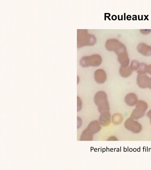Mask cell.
Returning <instances> with one entry per match:
<instances>
[{
	"label": "cell",
	"instance_id": "52a82bcc",
	"mask_svg": "<svg viewBox=\"0 0 151 170\" xmlns=\"http://www.w3.org/2000/svg\"><path fill=\"white\" fill-rule=\"evenodd\" d=\"M138 50L139 53L145 56L151 55V48L145 45V47H138Z\"/></svg>",
	"mask_w": 151,
	"mask_h": 170
},
{
	"label": "cell",
	"instance_id": "ba28073f",
	"mask_svg": "<svg viewBox=\"0 0 151 170\" xmlns=\"http://www.w3.org/2000/svg\"><path fill=\"white\" fill-rule=\"evenodd\" d=\"M147 105L144 101H139L136 105L137 109L141 111H145L147 108Z\"/></svg>",
	"mask_w": 151,
	"mask_h": 170
},
{
	"label": "cell",
	"instance_id": "8992f818",
	"mask_svg": "<svg viewBox=\"0 0 151 170\" xmlns=\"http://www.w3.org/2000/svg\"><path fill=\"white\" fill-rule=\"evenodd\" d=\"M133 70L130 66L126 67H121L119 69V74L121 77L127 78L132 74Z\"/></svg>",
	"mask_w": 151,
	"mask_h": 170
},
{
	"label": "cell",
	"instance_id": "277c9868",
	"mask_svg": "<svg viewBox=\"0 0 151 170\" xmlns=\"http://www.w3.org/2000/svg\"><path fill=\"white\" fill-rule=\"evenodd\" d=\"M94 79L98 84H101L104 83L107 80V75L106 72L102 69H98L96 70L93 74Z\"/></svg>",
	"mask_w": 151,
	"mask_h": 170
},
{
	"label": "cell",
	"instance_id": "7a4b0ae2",
	"mask_svg": "<svg viewBox=\"0 0 151 170\" xmlns=\"http://www.w3.org/2000/svg\"><path fill=\"white\" fill-rule=\"evenodd\" d=\"M102 61V58L98 55H94L82 57L80 61V64L83 67H96L99 66Z\"/></svg>",
	"mask_w": 151,
	"mask_h": 170
},
{
	"label": "cell",
	"instance_id": "8fae6325",
	"mask_svg": "<svg viewBox=\"0 0 151 170\" xmlns=\"http://www.w3.org/2000/svg\"><path fill=\"white\" fill-rule=\"evenodd\" d=\"M77 111H79L81 109L82 107V102L81 97L78 96H77Z\"/></svg>",
	"mask_w": 151,
	"mask_h": 170
},
{
	"label": "cell",
	"instance_id": "5bb4252c",
	"mask_svg": "<svg viewBox=\"0 0 151 170\" xmlns=\"http://www.w3.org/2000/svg\"><path fill=\"white\" fill-rule=\"evenodd\" d=\"M148 115H149V116H151V111H150L149 113H148Z\"/></svg>",
	"mask_w": 151,
	"mask_h": 170
},
{
	"label": "cell",
	"instance_id": "7c38bea8",
	"mask_svg": "<svg viewBox=\"0 0 151 170\" xmlns=\"http://www.w3.org/2000/svg\"><path fill=\"white\" fill-rule=\"evenodd\" d=\"M147 72L149 74L151 75V64L147 66Z\"/></svg>",
	"mask_w": 151,
	"mask_h": 170
},
{
	"label": "cell",
	"instance_id": "30bf717a",
	"mask_svg": "<svg viewBox=\"0 0 151 170\" xmlns=\"http://www.w3.org/2000/svg\"><path fill=\"white\" fill-rule=\"evenodd\" d=\"M140 64L137 61L134 60L132 61L130 67L132 70H138L140 66Z\"/></svg>",
	"mask_w": 151,
	"mask_h": 170
},
{
	"label": "cell",
	"instance_id": "4fadbf2b",
	"mask_svg": "<svg viewBox=\"0 0 151 170\" xmlns=\"http://www.w3.org/2000/svg\"><path fill=\"white\" fill-rule=\"evenodd\" d=\"M77 85H78L80 83V82L81 81L80 78V76H78V75H77Z\"/></svg>",
	"mask_w": 151,
	"mask_h": 170
},
{
	"label": "cell",
	"instance_id": "5b68a950",
	"mask_svg": "<svg viewBox=\"0 0 151 170\" xmlns=\"http://www.w3.org/2000/svg\"><path fill=\"white\" fill-rule=\"evenodd\" d=\"M124 100L126 104L130 106H133L138 102L137 95L133 92L129 93L126 95Z\"/></svg>",
	"mask_w": 151,
	"mask_h": 170
},
{
	"label": "cell",
	"instance_id": "6da1fadb",
	"mask_svg": "<svg viewBox=\"0 0 151 170\" xmlns=\"http://www.w3.org/2000/svg\"><path fill=\"white\" fill-rule=\"evenodd\" d=\"M108 97L107 93L103 90L98 91L93 96L94 102L99 112L109 110Z\"/></svg>",
	"mask_w": 151,
	"mask_h": 170
},
{
	"label": "cell",
	"instance_id": "9c48e42d",
	"mask_svg": "<svg viewBox=\"0 0 151 170\" xmlns=\"http://www.w3.org/2000/svg\"><path fill=\"white\" fill-rule=\"evenodd\" d=\"M147 65L144 63H141L139 68L137 71L138 74H146L147 72Z\"/></svg>",
	"mask_w": 151,
	"mask_h": 170
},
{
	"label": "cell",
	"instance_id": "3957f363",
	"mask_svg": "<svg viewBox=\"0 0 151 170\" xmlns=\"http://www.w3.org/2000/svg\"><path fill=\"white\" fill-rule=\"evenodd\" d=\"M136 81L137 84L139 88L151 89V77H149L146 74H138Z\"/></svg>",
	"mask_w": 151,
	"mask_h": 170
}]
</instances>
